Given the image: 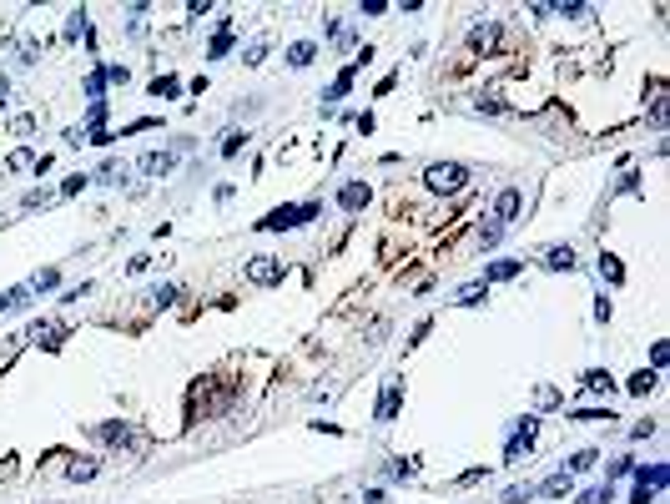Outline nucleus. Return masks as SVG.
<instances>
[{"instance_id":"obj_1","label":"nucleus","mask_w":670,"mask_h":504,"mask_svg":"<svg viewBox=\"0 0 670 504\" xmlns=\"http://www.w3.org/2000/svg\"><path fill=\"white\" fill-rule=\"evenodd\" d=\"M318 217V202H303V207H272L257 227L262 232H288V227H303V222H313Z\"/></svg>"},{"instance_id":"obj_2","label":"nucleus","mask_w":670,"mask_h":504,"mask_svg":"<svg viewBox=\"0 0 670 504\" xmlns=\"http://www.w3.org/2000/svg\"><path fill=\"white\" fill-rule=\"evenodd\" d=\"M91 439L111 444V449H146V434L136 424H91Z\"/></svg>"},{"instance_id":"obj_3","label":"nucleus","mask_w":670,"mask_h":504,"mask_svg":"<svg viewBox=\"0 0 670 504\" xmlns=\"http://www.w3.org/2000/svg\"><path fill=\"white\" fill-rule=\"evenodd\" d=\"M423 182H428V192H438V197H449V192H459L464 182H469V172L459 161H433L428 172H423Z\"/></svg>"},{"instance_id":"obj_4","label":"nucleus","mask_w":670,"mask_h":504,"mask_svg":"<svg viewBox=\"0 0 670 504\" xmlns=\"http://www.w3.org/2000/svg\"><path fill=\"white\" fill-rule=\"evenodd\" d=\"M534 434H539V419H519L509 429V444H504V464H519V454L534 449Z\"/></svg>"},{"instance_id":"obj_5","label":"nucleus","mask_w":670,"mask_h":504,"mask_svg":"<svg viewBox=\"0 0 670 504\" xmlns=\"http://www.w3.org/2000/svg\"><path fill=\"white\" fill-rule=\"evenodd\" d=\"M283 257H272V252H257L252 262H247V277H252V283L257 288H277V283H283Z\"/></svg>"},{"instance_id":"obj_6","label":"nucleus","mask_w":670,"mask_h":504,"mask_svg":"<svg viewBox=\"0 0 670 504\" xmlns=\"http://www.w3.org/2000/svg\"><path fill=\"white\" fill-rule=\"evenodd\" d=\"M399 404H404V378H388V383H383V394H378L373 419H378V424H394V419H399Z\"/></svg>"},{"instance_id":"obj_7","label":"nucleus","mask_w":670,"mask_h":504,"mask_svg":"<svg viewBox=\"0 0 670 504\" xmlns=\"http://www.w3.org/2000/svg\"><path fill=\"white\" fill-rule=\"evenodd\" d=\"M66 333H71V328H66L61 318H36V323H31V343H40V348H61Z\"/></svg>"},{"instance_id":"obj_8","label":"nucleus","mask_w":670,"mask_h":504,"mask_svg":"<svg viewBox=\"0 0 670 504\" xmlns=\"http://www.w3.org/2000/svg\"><path fill=\"white\" fill-rule=\"evenodd\" d=\"M519 207H524V192L519 187H504L499 202H494V222H499V227H509V222L519 217Z\"/></svg>"},{"instance_id":"obj_9","label":"nucleus","mask_w":670,"mask_h":504,"mask_svg":"<svg viewBox=\"0 0 670 504\" xmlns=\"http://www.w3.org/2000/svg\"><path fill=\"white\" fill-rule=\"evenodd\" d=\"M177 166V151H146L141 161H136V172H146V177H166Z\"/></svg>"},{"instance_id":"obj_10","label":"nucleus","mask_w":670,"mask_h":504,"mask_svg":"<svg viewBox=\"0 0 670 504\" xmlns=\"http://www.w3.org/2000/svg\"><path fill=\"white\" fill-rule=\"evenodd\" d=\"M519 267H524L519 257H499V262H489V267H484L479 283H484V288H489V283H509V277H519Z\"/></svg>"},{"instance_id":"obj_11","label":"nucleus","mask_w":670,"mask_h":504,"mask_svg":"<svg viewBox=\"0 0 670 504\" xmlns=\"http://www.w3.org/2000/svg\"><path fill=\"white\" fill-rule=\"evenodd\" d=\"M96 177H101L106 187H121V182L131 177V166H126V161H117V156H106V161H101V172H96Z\"/></svg>"},{"instance_id":"obj_12","label":"nucleus","mask_w":670,"mask_h":504,"mask_svg":"<svg viewBox=\"0 0 670 504\" xmlns=\"http://www.w3.org/2000/svg\"><path fill=\"white\" fill-rule=\"evenodd\" d=\"M544 267L549 272H570L575 267V247L565 242V247H544Z\"/></svg>"},{"instance_id":"obj_13","label":"nucleus","mask_w":670,"mask_h":504,"mask_svg":"<svg viewBox=\"0 0 670 504\" xmlns=\"http://www.w3.org/2000/svg\"><path fill=\"white\" fill-rule=\"evenodd\" d=\"M570 484H575V474H565V469H560V474H549L544 484H534V494H549V499H565V494H570Z\"/></svg>"},{"instance_id":"obj_14","label":"nucleus","mask_w":670,"mask_h":504,"mask_svg":"<svg viewBox=\"0 0 670 504\" xmlns=\"http://www.w3.org/2000/svg\"><path fill=\"white\" fill-rule=\"evenodd\" d=\"M363 202H368V182H348V187L338 192V207H343V212H358Z\"/></svg>"},{"instance_id":"obj_15","label":"nucleus","mask_w":670,"mask_h":504,"mask_svg":"<svg viewBox=\"0 0 670 504\" xmlns=\"http://www.w3.org/2000/svg\"><path fill=\"white\" fill-rule=\"evenodd\" d=\"M313 55H318V45L313 41H298V45H288V66L303 71V66H313Z\"/></svg>"},{"instance_id":"obj_16","label":"nucleus","mask_w":670,"mask_h":504,"mask_svg":"<svg viewBox=\"0 0 670 504\" xmlns=\"http://www.w3.org/2000/svg\"><path fill=\"white\" fill-rule=\"evenodd\" d=\"M600 277L610 288H620L625 283V267H620V257H610V252H600Z\"/></svg>"},{"instance_id":"obj_17","label":"nucleus","mask_w":670,"mask_h":504,"mask_svg":"<svg viewBox=\"0 0 670 504\" xmlns=\"http://www.w3.org/2000/svg\"><path fill=\"white\" fill-rule=\"evenodd\" d=\"M655 388V368H640V373H630V383H625V394H635V399H645Z\"/></svg>"},{"instance_id":"obj_18","label":"nucleus","mask_w":670,"mask_h":504,"mask_svg":"<svg viewBox=\"0 0 670 504\" xmlns=\"http://www.w3.org/2000/svg\"><path fill=\"white\" fill-rule=\"evenodd\" d=\"M580 388H590V394H610V388H615V378L600 373V368H590V373L580 378Z\"/></svg>"},{"instance_id":"obj_19","label":"nucleus","mask_w":670,"mask_h":504,"mask_svg":"<svg viewBox=\"0 0 670 504\" xmlns=\"http://www.w3.org/2000/svg\"><path fill=\"white\" fill-rule=\"evenodd\" d=\"M414 474H418L414 459H388V464H383V479H414Z\"/></svg>"},{"instance_id":"obj_20","label":"nucleus","mask_w":670,"mask_h":504,"mask_svg":"<svg viewBox=\"0 0 670 504\" xmlns=\"http://www.w3.org/2000/svg\"><path fill=\"white\" fill-rule=\"evenodd\" d=\"M580 504H615V484H610V479H605V484H595V489H585V494H580Z\"/></svg>"},{"instance_id":"obj_21","label":"nucleus","mask_w":670,"mask_h":504,"mask_svg":"<svg viewBox=\"0 0 670 504\" xmlns=\"http://www.w3.org/2000/svg\"><path fill=\"white\" fill-rule=\"evenodd\" d=\"M55 283H61V272H55V267H40V272L31 277V283H26V288H31V293H50Z\"/></svg>"},{"instance_id":"obj_22","label":"nucleus","mask_w":670,"mask_h":504,"mask_svg":"<svg viewBox=\"0 0 670 504\" xmlns=\"http://www.w3.org/2000/svg\"><path fill=\"white\" fill-rule=\"evenodd\" d=\"M484 298H489V288H484V283H469V288H459V298H454V303H459V308H479Z\"/></svg>"},{"instance_id":"obj_23","label":"nucleus","mask_w":670,"mask_h":504,"mask_svg":"<svg viewBox=\"0 0 670 504\" xmlns=\"http://www.w3.org/2000/svg\"><path fill=\"white\" fill-rule=\"evenodd\" d=\"M151 96H166V101H177V96H182V81H177V76H156V81H151Z\"/></svg>"},{"instance_id":"obj_24","label":"nucleus","mask_w":670,"mask_h":504,"mask_svg":"<svg viewBox=\"0 0 670 504\" xmlns=\"http://www.w3.org/2000/svg\"><path fill=\"white\" fill-rule=\"evenodd\" d=\"M26 298H31V288H6V293H0V313H16V308H26Z\"/></svg>"},{"instance_id":"obj_25","label":"nucleus","mask_w":670,"mask_h":504,"mask_svg":"<svg viewBox=\"0 0 670 504\" xmlns=\"http://www.w3.org/2000/svg\"><path fill=\"white\" fill-rule=\"evenodd\" d=\"M227 50H232V31H217V36H212V45H207V55H212V61H222Z\"/></svg>"},{"instance_id":"obj_26","label":"nucleus","mask_w":670,"mask_h":504,"mask_svg":"<svg viewBox=\"0 0 670 504\" xmlns=\"http://www.w3.org/2000/svg\"><path fill=\"white\" fill-rule=\"evenodd\" d=\"M554 16H565V21H585L590 16V6H580V0H570V6H565V0H560V6H549Z\"/></svg>"},{"instance_id":"obj_27","label":"nucleus","mask_w":670,"mask_h":504,"mask_svg":"<svg viewBox=\"0 0 670 504\" xmlns=\"http://www.w3.org/2000/svg\"><path fill=\"white\" fill-rule=\"evenodd\" d=\"M534 404H539V409H554V404H560V388H554V383H539V388H534Z\"/></svg>"},{"instance_id":"obj_28","label":"nucleus","mask_w":670,"mask_h":504,"mask_svg":"<svg viewBox=\"0 0 670 504\" xmlns=\"http://www.w3.org/2000/svg\"><path fill=\"white\" fill-rule=\"evenodd\" d=\"M262 61H267V41H252L242 50V66H262Z\"/></svg>"},{"instance_id":"obj_29","label":"nucleus","mask_w":670,"mask_h":504,"mask_svg":"<svg viewBox=\"0 0 670 504\" xmlns=\"http://www.w3.org/2000/svg\"><path fill=\"white\" fill-rule=\"evenodd\" d=\"M21 166H36V151H31V146L11 151V161H6V172H21Z\"/></svg>"},{"instance_id":"obj_30","label":"nucleus","mask_w":670,"mask_h":504,"mask_svg":"<svg viewBox=\"0 0 670 504\" xmlns=\"http://www.w3.org/2000/svg\"><path fill=\"white\" fill-rule=\"evenodd\" d=\"M86 187H91V177H86V172H76V177H66V182H61V197H76V192H86Z\"/></svg>"},{"instance_id":"obj_31","label":"nucleus","mask_w":670,"mask_h":504,"mask_svg":"<svg viewBox=\"0 0 670 504\" xmlns=\"http://www.w3.org/2000/svg\"><path fill=\"white\" fill-rule=\"evenodd\" d=\"M595 469V449H580L575 459H570V474H590Z\"/></svg>"},{"instance_id":"obj_32","label":"nucleus","mask_w":670,"mask_h":504,"mask_svg":"<svg viewBox=\"0 0 670 504\" xmlns=\"http://www.w3.org/2000/svg\"><path fill=\"white\" fill-rule=\"evenodd\" d=\"M172 298H177V283H161V288H151V298H146V303H161V308H172Z\"/></svg>"},{"instance_id":"obj_33","label":"nucleus","mask_w":670,"mask_h":504,"mask_svg":"<svg viewBox=\"0 0 670 504\" xmlns=\"http://www.w3.org/2000/svg\"><path fill=\"white\" fill-rule=\"evenodd\" d=\"M242 141H247V132H227V136H222V156H237Z\"/></svg>"},{"instance_id":"obj_34","label":"nucleus","mask_w":670,"mask_h":504,"mask_svg":"<svg viewBox=\"0 0 670 504\" xmlns=\"http://www.w3.org/2000/svg\"><path fill=\"white\" fill-rule=\"evenodd\" d=\"M489 41H494V26H474V31H469V45H474V50H484Z\"/></svg>"},{"instance_id":"obj_35","label":"nucleus","mask_w":670,"mask_h":504,"mask_svg":"<svg viewBox=\"0 0 670 504\" xmlns=\"http://www.w3.org/2000/svg\"><path fill=\"white\" fill-rule=\"evenodd\" d=\"M101 91H106V76H101V66H96V71L86 76V96H91V101H101Z\"/></svg>"},{"instance_id":"obj_36","label":"nucleus","mask_w":670,"mask_h":504,"mask_svg":"<svg viewBox=\"0 0 670 504\" xmlns=\"http://www.w3.org/2000/svg\"><path fill=\"white\" fill-rule=\"evenodd\" d=\"M66 474H71V479H96V459H76Z\"/></svg>"},{"instance_id":"obj_37","label":"nucleus","mask_w":670,"mask_h":504,"mask_svg":"<svg viewBox=\"0 0 670 504\" xmlns=\"http://www.w3.org/2000/svg\"><path fill=\"white\" fill-rule=\"evenodd\" d=\"M499 237H504V227H499V222H489V227L479 232V247H499Z\"/></svg>"},{"instance_id":"obj_38","label":"nucleus","mask_w":670,"mask_h":504,"mask_svg":"<svg viewBox=\"0 0 670 504\" xmlns=\"http://www.w3.org/2000/svg\"><path fill=\"white\" fill-rule=\"evenodd\" d=\"M650 363H655V373H660V368H665V363H670V343H665V338H660V343H655V348H650Z\"/></svg>"},{"instance_id":"obj_39","label":"nucleus","mask_w":670,"mask_h":504,"mask_svg":"<svg viewBox=\"0 0 670 504\" xmlns=\"http://www.w3.org/2000/svg\"><path fill=\"white\" fill-rule=\"evenodd\" d=\"M36 55H40V45L26 36V41H21V66H36Z\"/></svg>"},{"instance_id":"obj_40","label":"nucleus","mask_w":670,"mask_h":504,"mask_svg":"<svg viewBox=\"0 0 670 504\" xmlns=\"http://www.w3.org/2000/svg\"><path fill=\"white\" fill-rule=\"evenodd\" d=\"M11 132H16V136H31V132H36V117H31V111H26V117H16Z\"/></svg>"},{"instance_id":"obj_41","label":"nucleus","mask_w":670,"mask_h":504,"mask_svg":"<svg viewBox=\"0 0 670 504\" xmlns=\"http://www.w3.org/2000/svg\"><path fill=\"white\" fill-rule=\"evenodd\" d=\"M529 499H534V484H524V489H509V494H504V504H529Z\"/></svg>"},{"instance_id":"obj_42","label":"nucleus","mask_w":670,"mask_h":504,"mask_svg":"<svg viewBox=\"0 0 670 504\" xmlns=\"http://www.w3.org/2000/svg\"><path fill=\"white\" fill-rule=\"evenodd\" d=\"M101 76H106V81H117V86H126V76H131V71H126V66H101Z\"/></svg>"},{"instance_id":"obj_43","label":"nucleus","mask_w":670,"mask_h":504,"mask_svg":"<svg viewBox=\"0 0 670 504\" xmlns=\"http://www.w3.org/2000/svg\"><path fill=\"white\" fill-rule=\"evenodd\" d=\"M625 474H635V459H615L610 464V479H625Z\"/></svg>"},{"instance_id":"obj_44","label":"nucleus","mask_w":670,"mask_h":504,"mask_svg":"<svg viewBox=\"0 0 670 504\" xmlns=\"http://www.w3.org/2000/svg\"><path fill=\"white\" fill-rule=\"evenodd\" d=\"M479 111H489V117H499V111H504V101H499V96H479Z\"/></svg>"},{"instance_id":"obj_45","label":"nucleus","mask_w":670,"mask_h":504,"mask_svg":"<svg viewBox=\"0 0 670 504\" xmlns=\"http://www.w3.org/2000/svg\"><path fill=\"white\" fill-rule=\"evenodd\" d=\"M45 202H50V192H26L21 197V207H45Z\"/></svg>"},{"instance_id":"obj_46","label":"nucleus","mask_w":670,"mask_h":504,"mask_svg":"<svg viewBox=\"0 0 670 504\" xmlns=\"http://www.w3.org/2000/svg\"><path fill=\"white\" fill-rule=\"evenodd\" d=\"M595 323H610V303H605V293L595 298Z\"/></svg>"},{"instance_id":"obj_47","label":"nucleus","mask_w":670,"mask_h":504,"mask_svg":"<svg viewBox=\"0 0 670 504\" xmlns=\"http://www.w3.org/2000/svg\"><path fill=\"white\" fill-rule=\"evenodd\" d=\"M635 504H655V489H645V484H635Z\"/></svg>"},{"instance_id":"obj_48","label":"nucleus","mask_w":670,"mask_h":504,"mask_svg":"<svg viewBox=\"0 0 670 504\" xmlns=\"http://www.w3.org/2000/svg\"><path fill=\"white\" fill-rule=\"evenodd\" d=\"M6 96H11V81H6V76H0V106H6Z\"/></svg>"}]
</instances>
